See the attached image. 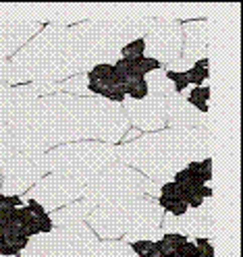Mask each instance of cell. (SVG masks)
Masks as SVG:
<instances>
[{"mask_svg": "<svg viewBox=\"0 0 243 257\" xmlns=\"http://www.w3.org/2000/svg\"><path fill=\"white\" fill-rule=\"evenodd\" d=\"M9 131L15 152L46 154L73 141H102L115 146L127 135L129 120L121 104L58 91L38 98L27 116L11 124Z\"/></svg>", "mask_w": 243, "mask_h": 257, "instance_id": "6da1fadb", "label": "cell"}, {"mask_svg": "<svg viewBox=\"0 0 243 257\" xmlns=\"http://www.w3.org/2000/svg\"><path fill=\"white\" fill-rule=\"evenodd\" d=\"M210 126L202 128H167L150 135H139L115 148L121 164L137 170L156 183H169L189 162L212 158Z\"/></svg>", "mask_w": 243, "mask_h": 257, "instance_id": "7a4b0ae2", "label": "cell"}, {"mask_svg": "<svg viewBox=\"0 0 243 257\" xmlns=\"http://www.w3.org/2000/svg\"><path fill=\"white\" fill-rule=\"evenodd\" d=\"M154 19H92L69 27L67 54L58 83L73 75H86L98 64H115L121 48L143 38Z\"/></svg>", "mask_w": 243, "mask_h": 257, "instance_id": "3957f363", "label": "cell"}, {"mask_svg": "<svg viewBox=\"0 0 243 257\" xmlns=\"http://www.w3.org/2000/svg\"><path fill=\"white\" fill-rule=\"evenodd\" d=\"M69 27L67 23H52L21 50L0 58V81L9 85L34 83V81H56L67 54Z\"/></svg>", "mask_w": 243, "mask_h": 257, "instance_id": "277c9868", "label": "cell"}, {"mask_svg": "<svg viewBox=\"0 0 243 257\" xmlns=\"http://www.w3.org/2000/svg\"><path fill=\"white\" fill-rule=\"evenodd\" d=\"M162 216L165 212L152 197H137L96 205L86 218V224L96 236L115 240L139 228H160Z\"/></svg>", "mask_w": 243, "mask_h": 257, "instance_id": "5b68a950", "label": "cell"}, {"mask_svg": "<svg viewBox=\"0 0 243 257\" xmlns=\"http://www.w3.org/2000/svg\"><path fill=\"white\" fill-rule=\"evenodd\" d=\"M44 160L48 172L62 174L86 187L117 162V152L115 146L102 141H73L48 150Z\"/></svg>", "mask_w": 243, "mask_h": 257, "instance_id": "8992f818", "label": "cell"}, {"mask_svg": "<svg viewBox=\"0 0 243 257\" xmlns=\"http://www.w3.org/2000/svg\"><path fill=\"white\" fill-rule=\"evenodd\" d=\"M160 195V183L150 181L148 176L125 164H112L104 172H100L92 183L84 187V199H88L94 207L121 199H137Z\"/></svg>", "mask_w": 243, "mask_h": 257, "instance_id": "52a82bcc", "label": "cell"}, {"mask_svg": "<svg viewBox=\"0 0 243 257\" xmlns=\"http://www.w3.org/2000/svg\"><path fill=\"white\" fill-rule=\"evenodd\" d=\"M98 243V236L86 222H75L48 234L31 236L19 257H90Z\"/></svg>", "mask_w": 243, "mask_h": 257, "instance_id": "ba28073f", "label": "cell"}, {"mask_svg": "<svg viewBox=\"0 0 243 257\" xmlns=\"http://www.w3.org/2000/svg\"><path fill=\"white\" fill-rule=\"evenodd\" d=\"M46 154H29L17 152L9 162L0 168L3 183H0V193L3 195H23L25 191L34 187L44 174H48L46 166Z\"/></svg>", "mask_w": 243, "mask_h": 257, "instance_id": "9c48e42d", "label": "cell"}, {"mask_svg": "<svg viewBox=\"0 0 243 257\" xmlns=\"http://www.w3.org/2000/svg\"><path fill=\"white\" fill-rule=\"evenodd\" d=\"M81 197H84V187L79 183L67 179L62 174L50 172V174H44L29 191H25L23 201H38L46 210V214H50Z\"/></svg>", "mask_w": 243, "mask_h": 257, "instance_id": "30bf717a", "label": "cell"}, {"mask_svg": "<svg viewBox=\"0 0 243 257\" xmlns=\"http://www.w3.org/2000/svg\"><path fill=\"white\" fill-rule=\"evenodd\" d=\"M143 56L156 60L158 64H171L183 52V27L175 19H154L148 34L143 36Z\"/></svg>", "mask_w": 243, "mask_h": 257, "instance_id": "8fae6325", "label": "cell"}, {"mask_svg": "<svg viewBox=\"0 0 243 257\" xmlns=\"http://www.w3.org/2000/svg\"><path fill=\"white\" fill-rule=\"evenodd\" d=\"M162 234L179 232L193 238H212L214 236V201L212 197L204 199V203L196 210H187L183 216H162Z\"/></svg>", "mask_w": 243, "mask_h": 257, "instance_id": "7c38bea8", "label": "cell"}, {"mask_svg": "<svg viewBox=\"0 0 243 257\" xmlns=\"http://www.w3.org/2000/svg\"><path fill=\"white\" fill-rule=\"evenodd\" d=\"M123 112L137 131H162L167 124V98L148 95L143 100H125Z\"/></svg>", "mask_w": 243, "mask_h": 257, "instance_id": "4fadbf2b", "label": "cell"}, {"mask_svg": "<svg viewBox=\"0 0 243 257\" xmlns=\"http://www.w3.org/2000/svg\"><path fill=\"white\" fill-rule=\"evenodd\" d=\"M86 75H88V89L92 95H100L102 100L115 104H123L127 100L125 81L117 73L115 64H98Z\"/></svg>", "mask_w": 243, "mask_h": 257, "instance_id": "5bb4252c", "label": "cell"}, {"mask_svg": "<svg viewBox=\"0 0 243 257\" xmlns=\"http://www.w3.org/2000/svg\"><path fill=\"white\" fill-rule=\"evenodd\" d=\"M42 23L31 19H0V58H9L40 34Z\"/></svg>", "mask_w": 243, "mask_h": 257, "instance_id": "9a60e30c", "label": "cell"}, {"mask_svg": "<svg viewBox=\"0 0 243 257\" xmlns=\"http://www.w3.org/2000/svg\"><path fill=\"white\" fill-rule=\"evenodd\" d=\"M167 124L171 128H202L210 126L208 114H202L193 108L185 95L171 93L167 98Z\"/></svg>", "mask_w": 243, "mask_h": 257, "instance_id": "2e32d148", "label": "cell"}, {"mask_svg": "<svg viewBox=\"0 0 243 257\" xmlns=\"http://www.w3.org/2000/svg\"><path fill=\"white\" fill-rule=\"evenodd\" d=\"M183 27V58L198 62L202 58H208V48H210V34H208V21H187Z\"/></svg>", "mask_w": 243, "mask_h": 257, "instance_id": "e0dca14e", "label": "cell"}, {"mask_svg": "<svg viewBox=\"0 0 243 257\" xmlns=\"http://www.w3.org/2000/svg\"><path fill=\"white\" fill-rule=\"evenodd\" d=\"M92 210H94V205L88 199H77L69 205L60 207V210L50 212L48 216L52 220V226L60 228V226H69V224H75V222H86V218L90 216Z\"/></svg>", "mask_w": 243, "mask_h": 257, "instance_id": "ac0fdd59", "label": "cell"}, {"mask_svg": "<svg viewBox=\"0 0 243 257\" xmlns=\"http://www.w3.org/2000/svg\"><path fill=\"white\" fill-rule=\"evenodd\" d=\"M115 69L121 75L123 81H129V79L145 77L150 71L160 69V64L148 56H137V58H119L115 62Z\"/></svg>", "mask_w": 243, "mask_h": 257, "instance_id": "d6986e66", "label": "cell"}, {"mask_svg": "<svg viewBox=\"0 0 243 257\" xmlns=\"http://www.w3.org/2000/svg\"><path fill=\"white\" fill-rule=\"evenodd\" d=\"M143 79H145V85H148V93H150V95H160V98H169L171 93H175V87H173V83L167 79L165 69L150 71Z\"/></svg>", "mask_w": 243, "mask_h": 257, "instance_id": "ffe728a7", "label": "cell"}, {"mask_svg": "<svg viewBox=\"0 0 243 257\" xmlns=\"http://www.w3.org/2000/svg\"><path fill=\"white\" fill-rule=\"evenodd\" d=\"M94 257H137L123 240H102L96 247Z\"/></svg>", "mask_w": 243, "mask_h": 257, "instance_id": "44dd1931", "label": "cell"}, {"mask_svg": "<svg viewBox=\"0 0 243 257\" xmlns=\"http://www.w3.org/2000/svg\"><path fill=\"white\" fill-rule=\"evenodd\" d=\"M60 91L75 95V98H88V95H92L88 89V75H73L64 79V81H60Z\"/></svg>", "mask_w": 243, "mask_h": 257, "instance_id": "7402d4cb", "label": "cell"}, {"mask_svg": "<svg viewBox=\"0 0 243 257\" xmlns=\"http://www.w3.org/2000/svg\"><path fill=\"white\" fill-rule=\"evenodd\" d=\"M156 203L162 207V212L171 214V216H183L189 210L187 201L181 195H158Z\"/></svg>", "mask_w": 243, "mask_h": 257, "instance_id": "603a6c76", "label": "cell"}, {"mask_svg": "<svg viewBox=\"0 0 243 257\" xmlns=\"http://www.w3.org/2000/svg\"><path fill=\"white\" fill-rule=\"evenodd\" d=\"M185 95V100L196 108L202 114H208V100H210V87L208 85H200V87H191L187 93H181Z\"/></svg>", "mask_w": 243, "mask_h": 257, "instance_id": "cb8c5ba5", "label": "cell"}, {"mask_svg": "<svg viewBox=\"0 0 243 257\" xmlns=\"http://www.w3.org/2000/svg\"><path fill=\"white\" fill-rule=\"evenodd\" d=\"M17 154L13 148V139H11V131L5 122H0V168H3L9 160Z\"/></svg>", "mask_w": 243, "mask_h": 257, "instance_id": "d4e9b609", "label": "cell"}, {"mask_svg": "<svg viewBox=\"0 0 243 257\" xmlns=\"http://www.w3.org/2000/svg\"><path fill=\"white\" fill-rule=\"evenodd\" d=\"M185 75H187L189 85L200 87V85L206 81V79H208V75H210V71H208V58H202V60H198V62H193V67H191Z\"/></svg>", "mask_w": 243, "mask_h": 257, "instance_id": "484cf974", "label": "cell"}, {"mask_svg": "<svg viewBox=\"0 0 243 257\" xmlns=\"http://www.w3.org/2000/svg\"><path fill=\"white\" fill-rule=\"evenodd\" d=\"M125 93L129 95L131 100H143L148 98V85H145V79L139 77V79H129L125 81Z\"/></svg>", "mask_w": 243, "mask_h": 257, "instance_id": "4316f807", "label": "cell"}, {"mask_svg": "<svg viewBox=\"0 0 243 257\" xmlns=\"http://www.w3.org/2000/svg\"><path fill=\"white\" fill-rule=\"evenodd\" d=\"M143 50H145V44H143V38H137L133 42H129L121 48V58H137V56H143Z\"/></svg>", "mask_w": 243, "mask_h": 257, "instance_id": "83f0119b", "label": "cell"}, {"mask_svg": "<svg viewBox=\"0 0 243 257\" xmlns=\"http://www.w3.org/2000/svg\"><path fill=\"white\" fill-rule=\"evenodd\" d=\"M154 243H156V240H135V243H129V249H131L137 257H143L145 253L154 247Z\"/></svg>", "mask_w": 243, "mask_h": 257, "instance_id": "f1b7e54d", "label": "cell"}, {"mask_svg": "<svg viewBox=\"0 0 243 257\" xmlns=\"http://www.w3.org/2000/svg\"><path fill=\"white\" fill-rule=\"evenodd\" d=\"M38 230H40V234H48V232H52V230H54L52 220H50V216H48V214L38 218Z\"/></svg>", "mask_w": 243, "mask_h": 257, "instance_id": "f546056e", "label": "cell"}, {"mask_svg": "<svg viewBox=\"0 0 243 257\" xmlns=\"http://www.w3.org/2000/svg\"><path fill=\"white\" fill-rule=\"evenodd\" d=\"M9 85L0 81V122H5V100H7Z\"/></svg>", "mask_w": 243, "mask_h": 257, "instance_id": "4dcf8cb0", "label": "cell"}, {"mask_svg": "<svg viewBox=\"0 0 243 257\" xmlns=\"http://www.w3.org/2000/svg\"><path fill=\"white\" fill-rule=\"evenodd\" d=\"M3 205H7V207H23V199L19 195H5Z\"/></svg>", "mask_w": 243, "mask_h": 257, "instance_id": "1f68e13d", "label": "cell"}, {"mask_svg": "<svg viewBox=\"0 0 243 257\" xmlns=\"http://www.w3.org/2000/svg\"><path fill=\"white\" fill-rule=\"evenodd\" d=\"M21 251L17 249V247H15V245H0V255H3V257H17Z\"/></svg>", "mask_w": 243, "mask_h": 257, "instance_id": "d6a6232c", "label": "cell"}, {"mask_svg": "<svg viewBox=\"0 0 243 257\" xmlns=\"http://www.w3.org/2000/svg\"><path fill=\"white\" fill-rule=\"evenodd\" d=\"M27 210L31 212V214H34V216H46V210H44V207L38 203V201H27Z\"/></svg>", "mask_w": 243, "mask_h": 257, "instance_id": "836d02e7", "label": "cell"}, {"mask_svg": "<svg viewBox=\"0 0 243 257\" xmlns=\"http://www.w3.org/2000/svg\"><path fill=\"white\" fill-rule=\"evenodd\" d=\"M3 201H5V195H3V193H0V205H3Z\"/></svg>", "mask_w": 243, "mask_h": 257, "instance_id": "e575fe53", "label": "cell"}, {"mask_svg": "<svg viewBox=\"0 0 243 257\" xmlns=\"http://www.w3.org/2000/svg\"><path fill=\"white\" fill-rule=\"evenodd\" d=\"M0 257H3V255H0Z\"/></svg>", "mask_w": 243, "mask_h": 257, "instance_id": "d590c367", "label": "cell"}]
</instances>
